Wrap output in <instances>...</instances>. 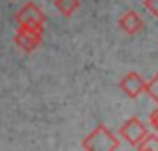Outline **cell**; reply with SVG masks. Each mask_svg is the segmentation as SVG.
Masks as SVG:
<instances>
[{
  "instance_id": "obj_6",
  "label": "cell",
  "mask_w": 158,
  "mask_h": 151,
  "mask_svg": "<svg viewBox=\"0 0 158 151\" xmlns=\"http://www.w3.org/2000/svg\"><path fill=\"white\" fill-rule=\"evenodd\" d=\"M119 28L127 33V35H136L142 28H143V20L142 17L134 11V9H129L121 15L119 19Z\"/></svg>"
},
{
  "instance_id": "obj_7",
  "label": "cell",
  "mask_w": 158,
  "mask_h": 151,
  "mask_svg": "<svg viewBox=\"0 0 158 151\" xmlns=\"http://www.w3.org/2000/svg\"><path fill=\"white\" fill-rule=\"evenodd\" d=\"M81 6V0H55V7L63 17H72Z\"/></svg>"
},
{
  "instance_id": "obj_2",
  "label": "cell",
  "mask_w": 158,
  "mask_h": 151,
  "mask_svg": "<svg viewBox=\"0 0 158 151\" xmlns=\"http://www.w3.org/2000/svg\"><path fill=\"white\" fill-rule=\"evenodd\" d=\"M15 20H17L19 26H26V28H40V30H44L46 15H44V11L40 9L37 4L28 2V4H24V6L15 13Z\"/></svg>"
},
{
  "instance_id": "obj_5",
  "label": "cell",
  "mask_w": 158,
  "mask_h": 151,
  "mask_svg": "<svg viewBox=\"0 0 158 151\" xmlns=\"http://www.w3.org/2000/svg\"><path fill=\"white\" fill-rule=\"evenodd\" d=\"M119 88L123 90V94L127 98L134 100V98H140L143 92H147V83H145V79L140 74L129 72V74L119 81Z\"/></svg>"
},
{
  "instance_id": "obj_3",
  "label": "cell",
  "mask_w": 158,
  "mask_h": 151,
  "mask_svg": "<svg viewBox=\"0 0 158 151\" xmlns=\"http://www.w3.org/2000/svg\"><path fill=\"white\" fill-rule=\"evenodd\" d=\"M42 32H44V30H40V28L19 26V30H17V33H15V42H17V46H19L22 52L30 54V52L37 50L40 46V42H42Z\"/></svg>"
},
{
  "instance_id": "obj_8",
  "label": "cell",
  "mask_w": 158,
  "mask_h": 151,
  "mask_svg": "<svg viewBox=\"0 0 158 151\" xmlns=\"http://www.w3.org/2000/svg\"><path fill=\"white\" fill-rule=\"evenodd\" d=\"M138 151H158V136L156 135H145V138L136 146Z\"/></svg>"
},
{
  "instance_id": "obj_9",
  "label": "cell",
  "mask_w": 158,
  "mask_h": 151,
  "mask_svg": "<svg viewBox=\"0 0 158 151\" xmlns=\"http://www.w3.org/2000/svg\"><path fill=\"white\" fill-rule=\"evenodd\" d=\"M143 6H145V9H147L153 17L158 19V0H143Z\"/></svg>"
},
{
  "instance_id": "obj_1",
  "label": "cell",
  "mask_w": 158,
  "mask_h": 151,
  "mask_svg": "<svg viewBox=\"0 0 158 151\" xmlns=\"http://www.w3.org/2000/svg\"><path fill=\"white\" fill-rule=\"evenodd\" d=\"M85 151H116L119 146L118 138L109 131L105 125H98L92 133H88L83 142H81Z\"/></svg>"
},
{
  "instance_id": "obj_10",
  "label": "cell",
  "mask_w": 158,
  "mask_h": 151,
  "mask_svg": "<svg viewBox=\"0 0 158 151\" xmlns=\"http://www.w3.org/2000/svg\"><path fill=\"white\" fill-rule=\"evenodd\" d=\"M149 122H151V127L153 129H156L158 131V107L153 111V114H151V118H149Z\"/></svg>"
},
{
  "instance_id": "obj_4",
  "label": "cell",
  "mask_w": 158,
  "mask_h": 151,
  "mask_svg": "<svg viewBox=\"0 0 158 151\" xmlns=\"http://www.w3.org/2000/svg\"><path fill=\"white\" fill-rule=\"evenodd\" d=\"M149 131H147V127L143 125V122L142 120H138L136 116H132V118H129L121 127H119V136L127 142V144H131V146H138L143 138H145V135H147Z\"/></svg>"
}]
</instances>
